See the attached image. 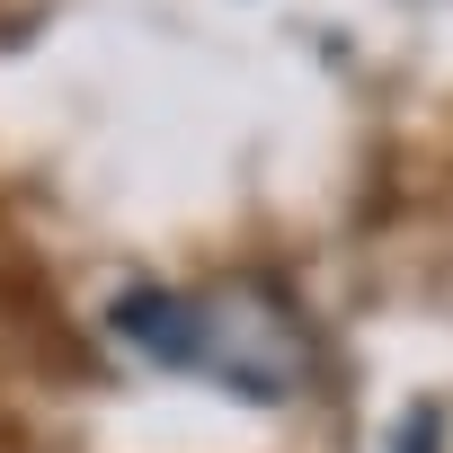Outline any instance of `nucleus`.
<instances>
[{
	"label": "nucleus",
	"mask_w": 453,
	"mask_h": 453,
	"mask_svg": "<svg viewBox=\"0 0 453 453\" xmlns=\"http://www.w3.org/2000/svg\"><path fill=\"white\" fill-rule=\"evenodd\" d=\"M107 329L160 365V373H204L222 391H241L258 409L294 400L303 373H311V329L303 311L276 294V285H204V294H178V285H125L107 303Z\"/></svg>",
	"instance_id": "nucleus-1"
}]
</instances>
